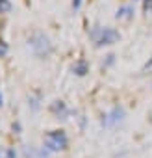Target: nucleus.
Wrapping results in <instances>:
<instances>
[{
  "instance_id": "nucleus-8",
  "label": "nucleus",
  "mask_w": 152,
  "mask_h": 158,
  "mask_svg": "<svg viewBox=\"0 0 152 158\" xmlns=\"http://www.w3.org/2000/svg\"><path fill=\"white\" fill-rule=\"evenodd\" d=\"M11 10V2L10 0H0V13H8Z\"/></svg>"
},
{
  "instance_id": "nucleus-12",
  "label": "nucleus",
  "mask_w": 152,
  "mask_h": 158,
  "mask_svg": "<svg viewBox=\"0 0 152 158\" xmlns=\"http://www.w3.org/2000/svg\"><path fill=\"white\" fill-rule=\"evenodd\" d=\"M113 61H115V56H113V54H108V56H106V63H104V67H108V65H111Z\"/></svg>"
},
{
  "instance_id": "nucleus-7",
  "label": "nucleus",
  "mask_w": 152,
  "mask_h": 158,
  "mask_svg": "<svg viewBox=\"0 0 152 158\" xmlns=\"http://www.w3.org/2000/svg\"><path fill=\"white\" fill-rule=\"evenodd\" d=\"M132 15H134V8H132V6H122V8H119V11L115 13L117 19H132Z\"/></svg>"
},
{
  "instance_id": "nucleus-11",
  "label": "nucleus",
  "mask_w": 152,
  "mask_h": 158,
  "mask_svg": "<svg viewBox=\"0 0 152 158\" xmlns=\"http://www.w3.org/2000/svg\"><path fill=\"white\" fill-rule=\"evenodd\" d=\"M4 158H17V151H15V149H6Z\"/></svg>"
},
{
  "instance_id": "nucleus-17",
  "label": "nucleus",
  "mask_w": 152,
  "mask_h": 158,
  "mask_svg": "<svg viewBox=\"0 0 152 158\" xmlns=\"http://www.w3.org/2000/svg\"><path fill=\"white\" fill-rule=\"evenodd\" d=\"M4 154H6V151H4L2 147H0V158H4Z\"/></svg>"
},
{
  "instance_id": "nucleus-10",
  "label": "nucleus",
  "mask_w": 152,
  "mask_h": 158,
  "mask_svg": "<svg viewBox=\"0 0 152 158\" xmlns=\"http://www.w3.org/2000/svg\"><path fill=\"white\" fill-rule=\"evenodd\" d=\"M6 54H8V45L4 41H0V58H4Z\"/></svg>"
},
{
  "instance_id": "nucleus-2",
  "label": "nucleus",
  "mask_w": 152,
  "mask_h": 158,
  "mask_svg": "<svg viewBox=\"0 0 152 158\" xmlns=\"http://www.w3.org/2000/svg\"><path fill=\"white\" fill-rule=\"evenodd\" d=\"M43 143H45V149H48L50 152H58V151L67 149L69 139L63 130H50L43 136Z\"/></svg>"
},
{
  "instance_id": "nucleus-3",
  "label": "nucleus",
  "mask_w": 152,
  "mask_h": 158,
  "mask_svg": "<svg viewBox=\"0 0 152 158\" xmlns=\"http://www.w3.org/2000/svg\"><path fill=\"white\" fill-rule=\"evenodd\" d=\"M28 45H30L32 52H34L37 58H46V56L52 52V45H50L48 37H46L45 34H39V32H37V34H34V35L30 37Z\"/></svg>"
},
{
  "instance_id": "nucleus-4",
  "label": "nucleus",
  "mask_w": 152,
  "mask_h": 158,
  "mask_svg": "<svg viewBox=\"0 0 152 158\" xmlns=\"http://www.w3.org/2000/svg\"><path fill=\"white\" fill-rule=\"evenodd\" d=\"M122 119H124V108H122V106H113V110L104 115L102 127H113V125L121 123Z\"/></svg>"
},
{
  "instance_id": "nucleus-9",
  "label": "nucleus",
  "mask_w": 152,
  "mask_h": 158,
  "mask_svg": "<svg viewBox=\"0 0 152 158\" xmlns=\"http://www.w3.org/2000/svg\"><path fill=\"white\" fill-rule=\"evenodd\" d=\"M143 10L146 13H152V0H143Z\"/></svg>"
},
{
  "instance_id": "nucleus-15",
  "label": "nucleus",
  "mask_w": 152,
  "mask_h": 158,
  "mask_svg": "<svg viewBox=\"0 0 152 158\" xmlns=\"http://www.w3.org/2000/svg\"><path fill=\"white\" fill-rule=\"evenodd\" d=\"M13 130H17V132H21V123H13Z\"/></svg>"
},
{
  "instance_id": "nucleus-16",
  "label": "nucleus",
  "mask_w": 152,
  "mask_h": 158,
  "mask_svg": "<svg viewBox=\"0 0 152 158\" xmlns=\"http://www.w3.org/2000/svg\"><path fill=\"white\" fill-rule=\"evenodd\" d=\"M4 106V97H2V93H0V108Z\"/></svg>"
},
{
  "instance_id": "nucleus-6",
  "label": "nucleus",
  "mask_w": 152,
  "mask_h": 158,
  "mask_svg": "<svg viewBox=\"0 0 152 158\" xmlns=\"http://www.w3.org/2000/svg\"><path fill=\"white\" fill-rule=\"evenodd\" d=\"M72 71L78 74V76H86V74L89 73V63H87L86 60H78V61L72 65Z\"/></svg>"
},
{
  "instance_id": "nucleus-14",
  "label": "nucleus",
  "mask_w": 152,
  "mask_h": 158,
  "mask_svg": "<svg viewBox=\"0 0 152 158\" xmlns=\"http://www.w3.org/2000/svg\"><path fill=\"white\" fill-rule=\"evenodd\" d=\"M30 102H32V108H34V110L39 108V101H37V99H30Z\"/></svg>"
},
{
  "instance_id": "nucleus-5",
  "label": "nucleus",
  "mask_w": 152,
  "mask_h": 158,
  "mask_svg": "<svg viewBox=\"0 0 152 158\" xmlns=\"http://www.w3.org/2000/svg\"><path fill=\"white\" fill-rule=\"evenodd\" d=\"M50 112H52L58 119H67V117H69V108L65 106L63 101H56V102H52Z\"/></svg>"
},
{
  "instance_id": "nucleus-13",
  "label": "nucleus",
  "mask_w": 152,
  "mask_h": 158,
  "mask_svg": "<svg viewBox=\"0 0 152 158\" xmlns=\"http://www.w3.org/2000/svg\"><path fill=\"white\" fill-rule=\"evenodd\" d=\"M80 6H82V0H72V8L74 10H80Z\"/></svg>"
},
{
  "instance_id": "nucleus-1",
  "label": "nucleus",
  "mask_w": 152,
  "mask_h": 158,
  "mask_svg": "<svg viewBox=\"0 0 152 158\" xmlns=\"http://www.w3.org/2000/svg\"><path fill=\"white\" fill-rule=\"evenodd\" d=\"M89 37L95 41L97 47H108V45H113L121 39V34L113 28H108V26H95L91 32H89Z\"/></svg>"
}]
</instances>
